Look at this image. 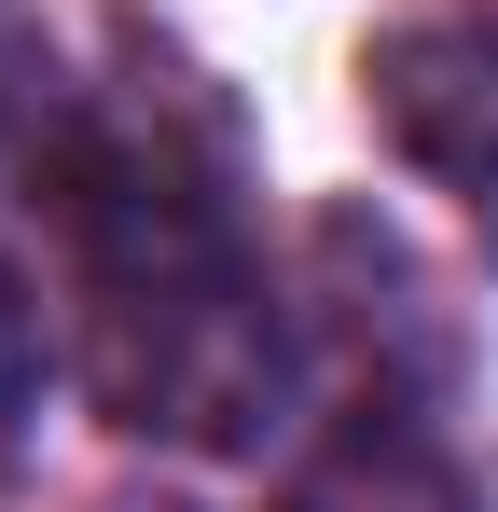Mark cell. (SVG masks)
<instances>
[{"mask_svg": "<svg viewBox=\"0 0 498 512\" xmlns=\"http://www.w3.org/2000/svg\"><path fill=\"white\" fill-rule=\"evenodd\" d=\"M70 277H83V374L111 429L208 443V457L263 443L291 388V333H277V291L208 153H180L166 125L70 139Z\"/></svg>", "mask_w": 498, "mask_h": 512, "instance_id": "obj_1", "label": "cell"}, {"mask_svg": "<svg viewBox=\"0 0 498 512\" xmlns=\"http://www.w3.org/2000/svg\"><path fill=\"white\" fill-rule=\"evenodd\" d=\"M28 111H42V56H28V28H14V0H0V153L28 139Z\"/></svg>", "mask_w": 498, "mask_h": 512, "instance_id": "obj_4", "label": "cell"}, {"mask_svg": "<svg viewBox=\"0 0 498 512\" xmlns=\"http://www.w3.org/2000/svg\"><path fill=\"white\" fill-rule=\"evenodd\" d=\"M28 429H42V319H28V291L0 263V485L28 471Z\"/></svg>", "mask_w": 498, "mask_h": 512, "instance_id": "obj_3", "label": "cell"}, {"mask_svg": "<svg viewBox=\"0 0 498 512\" xmlns=\"http://www.w3.org/2000/svg\"><path fill=\"white\" fill-rule=\"evenodd\" d=\"M360 84H374V125L429 180L498 194V14H415Z\"/></svg>", "mask_w": 498, "mask_h": 512, "instance_id": "obj_2", "label": "cell"}]
</instances>
